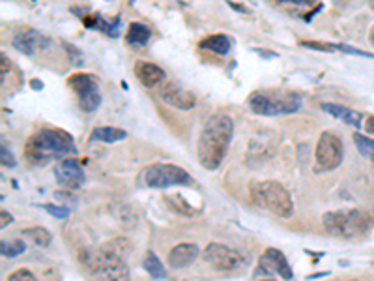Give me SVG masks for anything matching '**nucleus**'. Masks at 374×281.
<instances>
[{
	"label": "nucleus",
	"mask_w": 374,
	"mask_h": 281,
	"mask_svg": "<svg viewBox=\"0 0 374 281\" xmlns=\"http://www.w3.org/2000/svg\"><path fill=\"white\" fill-rule=\"evenodd\" d=\"M130 255V242L115 238L100 247H84L79 254V261L97 280H128L130 270L126 257Z\"/></svg>",
	"instance_id": "1"
},
{
	"label": "nucleus",
	"mask_w": 374,
	"mask_h": 281,
	"mask_svg": "<svg viewBox=\"0 0 374 281\" xmlns=\"http://www.w3.org/2000/svg\"><path fill=\"white\" fill-rule=\"evenodd\" d=\"M234 135V122L229 115H213L206 120L197 144L198 164L215 171L223 164Z\"/></svg>",
	"instance_id": "2"
},
{
	"label": "nucleus",
	"mask_w": 374,
	"mask_h": 281,
	"mask_svg": "<svg viewBox=\"0 0 374 281\" xmlns=\"http://www.w3.org/2000/svg\"><path fill=\"white\" fill-rule=\"evenodd\" d=\"M73 152V137L60 128H43L36 131L25 144V158L32 165H43L51 159L68 158Z\"/></svg>",
	"instance_id": "3"
},
{
	"label": "nucleus",
	"mask_w": 374,
	"mask_h": 281,
	"mask_svg": "<svg viewBox=\"0 0 374 281\" xmlns=\"http://www.w3.org/2000/svg\"><path fill=\"white\" fill-rule=\"evenodd\" d=\"M251 201L255 205L272 212L279 218H290L294 212V203L290 193L285 186L275 180H262V182H253L251 184Z\"/></svg>",
	"instance_id": "4"
},
{
	"label": "nucleus",
	"mask_w": 374,
	"mask_h": 281,
	"mask_svg": "<svg viewBox=\"0 0 374 281\" xmlns=\"http://www.w3.org/2000/svg\"><path fill=\"white\" fill-rule=\"evenodd\" d=\"M327 234L342 240H358L369 231V216L361 210H331L322 216Z\"/></svg>",
	"instance_id": "5"
},
{
	"label": "nucleus",
	"mask_w": 374,
	"mask_h": 281,
	"mask_svg": "<svg viewBox=\"0 0 374 281\" xmlns=\"http://www.w3.org/2000/svg\"><path fill=\"white\" fill-rule=\"evenodd\" d=\"M139 182L150 190H165L172 186H189L193 184V179L180 165L150 164L141 171Z\"/></svg>",
	"instance_id": "6"
},
{
	"label": "nucleus",
	"mask_w": 374,
	"mask_h": 281,
	"mask_svg": "<svg viewBox=\"0 0 374 281\" xmlns=\"http://www.w3.org/2000/svg\"><path fill=\"white\" fill-rule=\"evenodd\" d=\"M249 107L255 115L260 117H281V115H292L301 107V100L298 96L273 98L266 92H253L249 100Z\"/></svg>",
	"instance_id": "7"
},
{
	"label": "nucleus",
	"mask_w": 374,
	"mask_h": 281,
	"mask_svg": "<svg viewBox=\"0 0 374 281\" xmlns=\"http://www.w3.org/2000/svg\"><path fill=\"white\" fill-rule=\"evenodd\" d=\"M344 148L339 135H335L331 131H324L318 139L316 150H314V171L327 172L334 171L342 161Z\"/></svg>",
	"instance_id": "8"
},
{
	"label": "nucleus",
	"mask_w": 374,
	"mask_h": 281,
	"mask_svg": "<svg viewBox=\"0 0 374 281\" xmlns=\"http://www.w3.org/2000/svg\"><path fill=\"white\" fill-rule=\"evenodd\" d=\"M202 259L219 272H236L245 267V257L238 249H232L231 246L218 244V242H211L204 247Z\"/></svg>",
	"instance_id": "9"
},
{
	"label": "nucleus",
	"mask_w": 374,
	"mask_h": 281,
	"mask_svg": "<svg viewBox=\"0 0 374 281\" xmlns=\"http://www.w3.org/2000/svg\"><path fill=\"white\" fill-rule=\"evenodd\" d=\"M275 276H279L283 280H294L292 267L288 265L285 254L275 247H268L264 254L260 255L259 267L253 272V280H259V278L272 280Z\"/></svg>",
	"instance_id": "10"
},
{
	"label": "nucleus",
	"mask_w": 374,
	"mask_h": 281,
	"mask_svg": "<svg viewBox=\"0 0 374 281\" xmlns=\"http://www.w3.org/2000/svg\"><path fill=\"white\" fill-rule=\"evenodd\" d=\"M68 85L77 92L79 105L84 113H94L102 105V94L97 87V79L90 74H73L68 79Z\"/></svg>",
	"instance_id": "11"
},
{
	"label": "nucleus",
	"mask_w": 374,
	"mask_h": 281,
	"mask_svg": "<svg viewBox=\"0 0 374 281\" xmlns=\"http://www.w3.org/2000/svg\"><path fill=\"white\" fill-rule=\"evenodd\" d=\"M12 45H14L19 53H23V55L34 56L36 53L45 51V49L51 45V38H47L45 34H41L40 30H34V28H23V30H19V32L14 36Z\"/></svg>",
	"instance_id": "12"
},
{
	"label": "nucleus",
	"mask_w": 374,
	"mask_h": 281,
	"mask_svg": "<svg viewBox=\"0 0 374 281\" xmlns=\"http://www.w3.org/2000/svg\"><path fill=\"white\" fill-rule=\"evenodd\" d=\"M55 177L56 182L68 190H79L84 182V171H82L81 164L73 158H66L62 159L60 164H56Z\"/></svg>",
	"instance_id": "13"
},
{
	"label": "nucleus",
	"mask_w": 374,
	"mask_h": 281,
	"mask_svg": "<svg viewBox=\"0 0 374 281\" xmlns=\"http://www.w3.org/2000/svg\"><path fill=\"white\" fill-rule=\"evenodd\" d=\"M159 96L167 105L170 107H176L180 111H189L197 105V98L191 94L189 90L178 87L174 82H167L159 89Z\"/></svg>",
	"instance_id": "14"
},
{
	"label": "nucleus",
	"mask_w": 374,
	"mask_h": 281,
	"mask_svg": "<svg viewBox=\"0 0 374 281\" xmlns=\"http://www.w3.org/2000/svg\"><path fill=\"white\" fill-rule=\"evenodd\" d=\"M200 255V247L193 242H182L169 251L167 255V265L172 270H182V268L191 267L193 262L197 261V257Z\"/></svg>",
	"instance_id": "15"
},
{
	"label": "nucleus",
	"mask_w": 374,
	"mask_h": 281,
	"mask_svg": "<svg viewBox=\"0 0 374 281\" xmlns=\"http://www.w3.org/2000/svg\"><path fill=\"white\" fill-rule=\"evenodd\" d=\"M135 77L139 79L141 85H144L146 89H154V87H161L167 79V74L161 66H157L154 62L148 60H137L133 66Z\"/></svg>",
	"instance_id": "16"
},
{
	"label": "nucleus",
	"mask_w": 374,
	"mask_h": 281,
	"mask_svg": "<svg viewBox=\"0 0 374 281\" xmlns=\"http://www.w3.org/2000/svg\"><path fill=\"white\" fill-rule=\"evenodd\" d=\"M322 111H326L327 115H331L334 118H339L342 122H347L348 126H354V128H360L361 126L363 115L358 113V111L348 109L344 105H339V103H322Z\"/></svg>",
	"instance_id": "17"
},
{
	"label": "nucleus",
	"mask_w": 374,
	"mask_h": 281,
	"mask_svg": "<svg viewBox=\"0 0 374 281\" xmlns=\"http://www.w3.org/2000/svg\"><path fill=\"white\" fill-rule=\"evenodd\" d=\"M198 47L206 49V51H211V53H215V55H229V51L232 47V41L231 38L226 34H210L206 36L204 40L198 43Z\"/></svg>",
	"instance_id": "18"
},
{
	"label": "nucleus",
	"mask_w": 374,
	"mask_h": 281,
	"mask_svg": "<svg viewBox=\"0 0 374 281\" xmlns=\"http://www.w3.org/2000/svg\"><path fill=\"white\" fill-rule=\"evenodd\" d=\"M126 38H128V43L133 45V47H144V45H148L150 38H152V30H150L148 25L133 21L128 27V36Z\"/></svg>",
	"instance_id": "19"
},
{
	"label": "nucleus",
	"mask_w": 374,
	"mask_h": 281,
	"mask_svg": "<svg viewBox=\"0 0 374 281\" xmlns=\"http://www.w3.org/2000/svg\"><path fill=\"white\" fill-rule=\"evenodd\" d=\"M126 137H128V133L122 128H115V126L95 128L92 131V135H90L92 141H102V143H116V141H124Z\"/></svg>",
	"instance_id": "20"
},
{
	"label": "nucleus",
	"mask_w": 374,
	"mask_h": 281,
	"mask_svg": "<svg viewBox=\"0 0 374 281\" xmlns=\"http://www.w3.org/2000/svg\"><path fill=\"white\" fill-rule=\"evenodd\" d=\"M143 268L154 278V280H165V278L169 276L163 265H161V261H159V257H157L154 251H146L143 261Z\"/></svg>",
	"instance_id": "21"
},
{
	"label": "nucleus",
	"mask_w": 374,
	"mask_h": 281,
	"mask_svg": "<svg viewBox=\"0 0 374 281\" xmlns=\"http://www.w3.org/2000/svg\"><path fill=\"white\" fill-rule=\"evenodd\" d=\"M21 234L28 238V240L36 244V246L40 247H47L51 244V234H49L47 229H43V227H27V229H23Z\"/></svg>",
	"instance_id": "22"
},
{
	"label": "nucleus",
	"mask_w": 374,
	"mask_h": 281,
	"mask_svg": "<svg viewBox=\"0 0 374 281\" xmlns=\"http://www.w3.org/2000/svg\"><path fill=\"white\" fill-rule=\"evenodd\" d=\"M27 251V244L23 242V238H15V240H2L0 242V254L12 259V257H17V255H23Z\"/></svg>",
	"instance_id": "23"
},
{
	"label": "nucleus",
	"mask_w": 374,
	"mask_h": 281,
	"mask_svg": "<svg viewBox=\"0 0 374 281\" xmlns=\"http://www.w3.org/2000/svg\"><path fill=\"white\" fill-rule=\"evenodd\" d=\"M354 143L363 158L374 161V139H369L367 135H361V133H354Z\"/></svg>",
	"instance_id": "24"
},
{
	"label": "nucleus",
	"mask_w": 374,
	"mask_h": 281,
	"mask_svg": "<svg viewBox=\"0 0 374 281\" xmlns=\"http://www.w3.org/2000/svg\"><path fill=\"white\" fill-rule=\"evenodd\" d=\"M41 208H43L45 212L51 214V216H55L56 220H66V218L69 216V210L66 208V206L49 205V203H43V205H41Z\"/></svg>",
	"instance_id": "25"
},
{
	"label": "nucleus",
	"mask_w": 374,
	"mask_h": 281,
	"mask_svg": "<svg viewBox=\"0 0 374 281\" xmlns=\"http://www.w3.org/2000/svg\"><path fill=\"white\" fill-rule=\"evenodd\" d=\"M0 158H2V165H4V167H10V169H12V167L17 165L14 154L10 152V148H8V144L4 139H2V146H0Z\"/></svg>",
	"instance_id": "26"
},
{
	"label": "nucleus",
	"mask_w": 374,
	"mask_h": 281,
	"mask_svg": "<svg viewBox=\"0 0 374 281\" xmlns=\"http://www.w3.org/2000/svg\"><path fill=\"white\" fill-rule=\"evenodd\" d=\"M301 47L314 49V51H326V53L337 51V45H334V43H322V41H301Z\"/></svg>",
	"instance_id": "27"
},
{
	"label": "nucleus",
	"mask_w": 374,
	"mask_h": 281,
	"mask_svg": "<svg viewBox=\"0 0 374 281\" xmlns=\"http://www.w3.org/2000/svg\"><path fill=\"white\" fill-rule=\"evenodd\" d=\"M8 281H21V280H27V281H34L36 276L30 272V270H27V268H19V270H15V272H12V274L6 278Z\"/></svg>",
	"instance_id": "28"
},
{
	"label": "nucleus",
	"mask_w": 374,
	"mask_h": 281,
	"mask_svg": "<svg viewBox=\"0 0 374 281\" xmlns=\"http://www.w3.org/2000/svg\"><path fill=\"white\" fill-rule=\"evenodd\" d=\"M120 28H122V25H120V17H115V21H109V23H107L105 34L113 36V38H118V36H120Z\"/></svg>",
	"instance_id": "29"
},
{
	"label": "nucleus",
	"mask_w": 374,
	"mask_h": 281,
	"mask_svg": "<svg viewBox=\"0 0 374 281\" xmlns=\"http://www.w3.org/2000/svg\"><path fill=\"white\" fill-rule=\"evenodd\" d=\"M277 4H292V6H311L313 0H275Z\"/></svg>",
	"instance_id": "30"
},
{
	"label": "nucleus",
	"mask_w": 374,
	"mask_h": 281,
	"mask_svg": "<svg viewBox=\"0 0 374 281\" xmlns=\"http://www.w3.org/2000/svg\"><path fill=\"white\" fill-rule=\"evenodd\" d=\"M226 4H229V6H231V8H234V10H236V12H239V14H251V10H249V8H247V6H244V4H238V2H232V0H229Z\"/></svg>",
	"instance_id": "31"
},
{
	"label": "nucleus",
	"mask_w": 374,
	"mask_h": 281,
	"mask_svg": "<svg viewBox=\"0 0 374 281\" xmlns=\"http://www.w3.org/2000/svg\"><path fill=\"white\" fill-rule=\"evenodd\" d=\"M0 60H2V81H6V74L10 71V62H8L4 53H2V56H0Z\"/></svg>",
	"instance_id": "32"
},
{
	"label": "nucleus",
	"mask_w": 374,
	"mask_h": 281,
	"mask_svg": "<svg viewBox=\"0 0 374 281\" xmlns=\"http://www.w3.org/2000/svg\"><path fill=\"white\" fill-rule=\"evenodd\" d=\"M0 218H2V221H0V227H2V229H4L8 223H12V221H14L12 214H8L6 210H2V212H0Z\"/></svg>",
	"instance_id": "33"
},
{
	"label": "nucleus",
	"mask_w": 374,
	"mask_h": 281,
	"mask_svg": "<svg viewBox=\"0 0 374 281\" xmlns=\"http://www.w3.org/2000/svg\"><path fill=\"white\" fill-rule=\"evenodd\" d=\"M365 130H367V133L374 135V115L367 117V120H365Z\"/></svg>",
	"instance_id": "34"
},
{
	"label": "nucleus",
	"mask_w": 374,
	"mask_h": 281,
	"mask_svg": "<svg viewBox=\"0 0 374 281\" xmlns=\"http://www.w3.org/2000/svg\"><path fill=\"white\" fill-rule=\"evenodd\" d=\"M32 87H34V89H41V82L40 81H32Z\"/></svg>",
	"instance_id": "35"
},
{
	"label": "nucleus",
	"mask_w": 374,
	"mask_h": 281,
	"mask_svg": "<svg viewBox=\"0 0 374 281\" xmlns=\"http://www.w3.org/2000/svg\"><path fill=\"white\" fill-rule=\"evenodd\" d=\"M371 41H373V45H374V30H373V34H371Z\"/></svg>",
	"instance_id": "36"
}]
</instances>
